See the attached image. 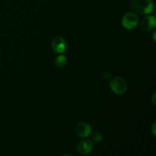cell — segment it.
Wrapping results in <instances>:
<instances>
[{
	"label": "cell",
	"instance_id": "obj_1",
	"mask_svg": "<svg viewBox=\"0 0 156 156\" xmlns=\"http://www.w3.org/2000/svg\"><path fill=\"white\" fill-rule=\"evenodd\" d=\"M131 9L140 15H149L154 10L152 0H132Z\"/></svg>",
	"mask_w": 156,
	"mask_h": 156
},
{
	"label": "cell",
	"instance_id": "obj_2",
	"mask_svg": "<svg viewBox=\"0 0 156 156\" xmlns=\"http://www.w3.org/2000/svg\"><path fill=\"white\" fill-rule=\"evenodd\" d=\"M110 88L114 94L121 95L127 90V83L123 77L116 76L111 79L110 82Z\"/></svg>",
	"mask_w": 156,
	"mask_h": 156
},
{
	"label": "cell",
	"instance_id": "obj_3",
	"mask_svg": "<svg viewBox=\"0 0 156 156\" xmlns=\"http://www.w3.org/2000/svg\"><path fill=\"white\" fill-rule=\"evenodd\" d=\"M140 22L138 15L134 12H126L122 18V25L127 30L136 28Z\"/></svg>",
	"mask_w": 156,
	"mask_h": 156
},
{
	"label": "cell",
	"instance_id": "obj_4",
	"mask_svg": "<svg viewBox=\"0 0 156 156\" xmlns=\"http://www.w3.org/2000/svg\"><path fill=\"white\" fill-rule=\"evenodd\" d=\"M75 131L78 136L85 139L91 135V132H92V128L88 123L79 122L75 126Z\"/></svg>",
	"mask_w": 156,
	"mask_h": 156
},
{
	"label": "cell",
	"instance_id": "obj_5",
	"mask_svg": "<svg viewBox=\"0 0 156 156\" xmlns=\"http://www.w3.org/2000/svg\"><path fill=\"white\" fill-rule=\"evenodd\" d=\"M51 47L55 53L61 54V53H63L66 49V42L63 37L60 36H56L52 40Z\"/></svg>",
	"mask_w": 156,
	"mask_h": 156
},
{
	"label": "cell",
	"instance_id": "obj_6",
	"mask_svg": "<svg viewBox=\"0 0 156 156\" xmlns=\"http://www.w3.org/2000/svg\"><path fill=\"white\" fill-rule=\"evenodd\" d=\"M94 148L91 140L85 139L81 141L77 146V152L82 155H87L91 153Z\"/></svg>",
	"mask_w": 156,
	"mask_h": 156
},
{
	"label": "cell",
	"instance_id": "obj_7",
	"mask_svg": "<svg viewBox=\"0 0 156 156\" xmlns=\"http://www.w3.org/2000/svg\"><path fill=\"white\" fill-rule=\"evenodd\" d=\"M156 25V19L154 15H147L141 21V28L145 31H150L153 30Z\"/></svg>",
	"mask_w": 156,
	"mask_h": 156
},
{
	"label": "cell",
	"instance_id": "obj_8",
	"mask_svg": "<svg viewBox=\"0 0 156 156\" xmlns=\"http://www.w3.org/2000/svg\"><path fill=\"white\" fill-rule=\"evenodd\" d=\"M67 62V58L65 55L62 54L61 53L60 55L57 56L55 59V65H56V67L58 68H62V67L65 66L66 65Z\"/></svg>",
	"mask_w": 156,
	"mask_h": 156
},
{
	"label": "cell",
	"instance_id": "obj_9",
	"mask_svg": "<svg viewBox=\"0 0 156 156\" xmlns=\"http://www.w3.org/2000/svg\"><path fill=\"white\" fill-rule=\"evenodd\" d=\"M91 140L95 143H100L103 140V134L100 131H95L91 135Z\"/></svg>",
	"mask_w": 156,
	"mask_h": 156
},
{
	"label": "cell",
	"instance_id": "obj_10",
	"mask_svg": "<svg viewBox=\"0 0 156 156\" xmlns=\"http://www.w3.org/2000/svg\"><path fill=\"white\" fill-rule=\"evenodd\" d=\"M151 131H152V133L153 134V136H156V123H154L152 124V127H151Z\"/></svg>",
	"mask_w": 156,
	"mask_h": 156
},
{
	"label": "cell",
	"instance_id": "obj_11",
	"mask_svg": "<svg viewBox=\"0 0 156 156\" xmlns=\"http://www.w3.org/2000/svg\"><path fill=\"white\" fill-rule=\"evenodd\" d=\"M104 77H105V79H106V80H108V79H111V74L110 73H108V72H106V73H105V75H104Z\"/></svg>",
	"mask_w": 156,
	"mask_h": 156
},
{
	"label": "cell",
	"instance_id": "obj_12",
	"mask_svg": "<svg viewBox=\"0 0 156 156\" xmlns=\"http://www.w3.org/2000/svg\"><path fill=\"white\" fill-rule=\"evenodd\" d=\"M155 97H156V93L155 92L153 94H152V103H153V105H156Z\"/></svg>",
	"mask_w": 156,
	"mask_h": 156
},
{
	"label": "cell",
	"instance_id": "obj_13",
	"mask_svg": "<svg viewBox=\"0 0 156 156\" xmlns=\"http://www.w3.org/2000/svg\"><path fill=\"white\" fill-rule=\"evenodd\" d=\"M155 35H156V31H155V30H154L153 33H152V38H153V41H155V40H156Z\"/></svg>",
	"mask_w": 156,
	"mask_h": 156
}]
</instances>
